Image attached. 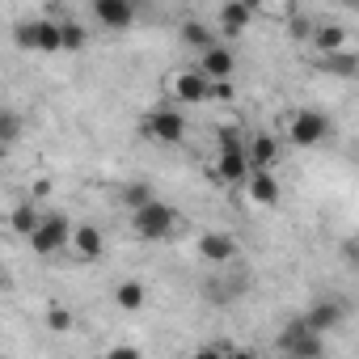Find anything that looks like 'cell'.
Segmentation results:
<instances>
[{"label":"cell","mask_w":359,"mask_h":359,"mask_svg":"<svg viewBox=\"0 0 359 359\" xmlns=\"http://www.w3.org/2000/svg\"><path fill=\"white\" fill-rule=\"evenodd\" d=\"M220 140V152H216V177L229 187H245L250 173H254V161H250V140H241V127L224 123L216 131Z\"/></svg>","instance_id":"1"},{"label":"cell","mask_w":359,"mask_h":359,"mask_svg":"<svg viewBox=\"0 0 359 359\" xmlns=\"http://www.w3.org/2000/svg\"><path fill=\"white\" fill-rule=\"evenodd\" d=\"M177 208H169V203H161V199H148L144 208H135L131 212V229H135V237H144V241H165L173 229H177Z\"/></svg>","instance_id":"2"},{"label":"cell","mask_w":359,"mask_h":359,"mask_svg":"<svg viewBox=\"0 0 359 359\" xmlns=\"http://www.w3.org/2000/svg\"><path fill=\"white\" fill-rule=\"evenodd\" d=\"M165 89L182 102V106H203V102H212V76H208L199 64L177 68L173 76H165Z\"/></svg>","instance_id":"3"},{"label":"cell","mask_w":359,"mask_h":359,"mask_svg":"<svg viewBox=\"0 0 359 359\" xmlns=\"http://www.w3.org/2000/svg\"><path fill=\"white\" fill-rule=\"evenodd\" d=\"M72 220L68 216H43V224L26 237L30 241V250L39 254V258H51V254H60V250H72Z\"/></svg>","instance_id":"4"},{"label":"cell","mask_w":359,"mask_h":359,"mask_svg":"<svg viewBox=\"0 0 359 359\" xmlns=\"http://www.w3.org/2000/svg\"><path fill=\"white\" fill-rule=\"evenodd\" d=\"M140 127H144L148 140H161V144H182V140H187V114H182V110H169V106L148 110Z\"/></svg>","instance_id":"5"},{"label":"cell","mask_w":359,"mask_h":359,"mask_svg":"<svg viewBox=\"0 0 359 359\" xmlns=\"http://www.w3.org/2000/svg\"><path fill=\"white\" fill-rule=\"evenodd\" d=\"M279 351H287V355H321L325 342H321V334H317L304 317H296V321L283 325V334H279Z\"/></svg>","instance_id":"6"},{"label":"cell","mask_w":359,"mask_h":359,"mask_svg":"<svg viewBox=\"0 0 359 359\" xmlns=\"http://www.w3.org/2000/svg\"><path fill=\"white\" fill-rule=\"evenodd\" d=\"M325 131H330V118H325L321 110H296L292 123H287V135H292L296 148H313V144H321Z\"/></svg>","instance_id":"7"},{"label":"cell","mask_w":359,"mask_h":359,"mask_svg":"<svg viewBox=\"0 0 359 359\" xmlns=\"http://www.w3.org/2000/svg\"><path fill=\"white\" fill-rule=\"evenodd\" d=\"M93 18L106 30H131L135 26V0H93Z\"/></svg>","instance_id":"8"},{"label":"cell","mask_w":359,"mask_h":359,"mask_svg":"<svg viewBox=\"0 0 359 359\" xmlns=\"http://www.w3.org/2000/svg\"><path fill=\"white\" fill-rule=\"evenodd\" d=\"M72 254H76L81 262H97V258L106 254L102 229H97V224H76V229H72Z\"/></svg>","instance_id":"9"},{"label":"cell","mask_w":359,"mask_h":359,"mask_svg":"<svg viewBox=\"0 0 359 359\" xmlns=\"http://www.w3.org/2000/svg\"><path fill=\"white\" fill-rule=\"evenodd\" d=\"M199 258L212 262V266L233 262L237 258V237H229V233H203L199 237Z\"/></svg>","instance_id":"10"},{"label":"cell","mask_w":359,"mask_h":359,"mask_svg":"<svg viewBox=\"0 0 359 359\" xmlns=\"http://www.w3.org/2000/svg\"><path fill=\"white\" fill-rule=\"evenodd\" d=\"M245 191H250V199L258 203V208H271V203H279V177H275V169H254L250 173V182H245Z\"/></svg>","instance_id":"11"},{"label":"cell","mask_w":359,"mask_h":359,"mask_svg":"<svg viewBox=\"0 0 359 359\" xmlns=\"http://www.w3.org/2000/svg\"><path fill=\"white\" fill-rule=\"evenodd\" d=\"M250 18H254V5L250 0H224L220 5V34H245L250 30Z\"/></svg>","instance_id":"12"},{"label":"cell","mask_w":359,"mask_h":359,"mask_svg":"<svg viewBox=\"0 0 359 359\" xmlns=\"http://www.w3.org/2000/svg\"><path fill=\"white\" fill-rule=\"evenodd\" d=\"M199 68H203L212 81H229V76L237 72V55H233L224 43H216L212 51H203V55H199Z\"/></svg>","instance_id":"13"},{"label":"cell","mask_w":359,"mask_h":359,"mask_svg":"<svg viewBox=\"0 0 359 359\" xmlns=\"http://www.w3.org/2000/svg\"><path fill=\"white\" fill-rule=\"evenodd\" d=\"M250 161H254V169H275V165L283 161V144H279L271 131H258V135L250 140Z\"/></svg>","instance_id":"14"},{"label":"cell","mask_w":359,"mask_h":359,"mask_svg":"<svg viewBox=\"0 0 359 359\" xmlns=\"http://www.w3.org/2000/svg\"><path fill=\"white\" fill-rule=\"evenodd\" d=\"M317 68L325 72V76H359V55L355 51H317Z\"/></svg>","instance_id":"15"},{"label":"cell","mask_w":359,"mask_h":359,"mask_svg":"<svg viewBox=\"0 0 359 359\" xmlns=\"http://www.w3.org/2000/svg\"><path fill=\"white\" fill-rule=\"evenodd\" d=\"M177 34H182V43H187L195 55H203V51H212V47H216V30H212L208 22H199V18H187Z\"/></svg>","instance_id":"16"},{"label":"cell","mask_w":359,"mask_h":359,"mask_svg":"<svg viewBox=\"0 0 359 359\" xmlns=\"http://www.w3.org/2000/svg\"><path fill=\"white\" fill-rule=\"evenodd\" d=\"M342 317H346V309L338 304V300H321V304H313L309 313H304V321L317 330V334H325V330H334V325H342Z\"/></svg>","instance_id":"17"},{"label":"cell","mask_w":359,"mask_h":359,"mask_svg":"<svg viewBox=\"0 0 359 359\" xmlns=\"http://www.w3.org/2000/svg\"><path fill=\"white\" fill-rule=\"evenodd\" d=\"M309 43H313V51H342L346 47V30L338 22H317Z\"/></svg>","instance_id":"18"},{"label":"cell","mask_w":359,"mask_h":359,"mask_svg":"<svg viewBox=\"0 0 359 359\" xmlns=\"http://www.w3.org/2000/svg\"><path fill=\"white\" fill-rule=\"evenodd\" d=\"M43 224V212L34 208V199H26V203H18L13 212H9V229L18 233V237H30L34 229Z\"/></svg>","instance_id":"19"},{"label":"cell","mask_w":359,"mask_h":359,"mask_svg":"<svg viewBox=\"0 0 359 359\" xmlns=\"http://www.w3.org/2000/svg\"><path fill=\"white\" fill-rule=\"evenodd\" d=\"M64 51V22L39 18V55H60Z\"/></svg>","instance_id":"20"},{"label":"cell","mask_w":359,"mask_h":359,"mask_svg":"<svg viewBox=\"0 0 359 359\" xmlns=\"http://www.w3.org/2000/svg\"><path fill=\"white\" fill-rule=\"evenodd\" d=\"M114 304L127 309V313L144 309V283H140V279H123V283L114 287Z\"/></svg>","instance_id":"21"},{"label":"cell","mask_w":359,"mask_h":359,"mask_svg":"<svg viewBox=\"0 0 359 359\" xmlns=\"http://www.w3.org/2000/svg\"><path fill=\"white\" fill-rule=\"evenodd\" d=\"M13 43H18L22 51L39 55V18H26V22H18V26H13Z\"/></svg>","instance_id":"22"},{"label":"cell","mask_w":359,"mask_h":359,"mask_svg":"<svg viewBox=\"0 0 359 359\" xmlns=\"http://www.w3.org/2000/svg\"><path fill=\"white\" fill-rule=\"evenodd\" d=\"M85 43H89V30H85L81 22H72V18H68V22H64V51H68V55H76V51H85Z\"/></svg>","instance_id":"23"},{"label":"cell","mask_w":359,"mask_h":359,"mask_svg":"<svg viewBox=\"0 0 359 359\" xmlns=\"http://www.w3.org/2000/svg\"><path fill=\"white\" fill-rule=\"evenodd\" d=\"M72 325H76L72 309H64V304H51V309H47V330H51V334H68Z\"/></svg>","instance_id":"24"},{"label":"cell","mask_w":359,"mask_h":359,"mask_svg":"<svg viewBox=\"0 0 359 359\" xmlns=\"http://www.w3.org/2000/svg\"><path fill=\"white\" fill-rule=\"evenodd\" d=\"M148 199H156V195H152V187H144V182H131V187L123 191V203H127L131 212H135V208H144Z\"/></svg>","instance_id":"25"},{"label":"cell","mask_w":359,"mask_h":359,"mask_svg":"<svg viewBox=\"0 0 359 359\" xmlns=\"http://www.w3.org/2000/svg\"><path fill=\"white\" fill-rule=\"evenodd\" d=\"M18 131H22V118H18L13 110H5V114H0V135H5V144H13Z\"/></svg>","instance_id":"26"},{"label":"cell","mask_w":359,"mask_h":359,"mask_svg":"<svg viewBox=\"0 0 359 359\" xmlns=\"http://www.w3.org/2000/svg\"><path fill=\"white\" fill-rule=\"evenodd\" d=\"M287 22H292V26H287V30H292V39H313V26H317L313 18H300V13H292Z\"/></svg>","instance_id":"27"},{"label":"cell","mask_w":359,"mask_h":359,"mask_svg":"<svg viewBox=\"0 0 359 359\" xmlns=\"http://www.w3.org/2000/svg\"><path fill=\"white\" fill-rule=\"evenodd\" d=\"M233 97V85L229 81H212V102H229Z\"/></svg>","instance_id":"28"},{"label":"cell","mask_w":359,"mask_h":359,"mask_svg":"<svg viewBox=\"0 0 359 359\" xmlns=\"http://www.w3.org/2000/svg\"><path fill=\"white\" fill-rule=\"evenodd\" d=\"M203 355H237V346L233 342H212V346H203Z\"/></svg>","instance_id":"29"},{"label":"cell","mask_w":359,"mask_h":359,"mask_svg":"<svg viewBox=\"0 0 359 359\" xmlns=\"http://www.w3.org/2000/svg\"><path fill=\"white\" fill-rule=\"evenodd\" d=\"M30 191H34V199H43V195H51V182H47V177H39Z\"/></svg>","instance_id":"30"},{"label":"cell","mask_w":359,"mask_h":359,"mask_svg":"<svg viewBox=\"0 0 359 359\" xmlns=\"http://www.w3.org/2000/svg\"><path fill=\"white\" fill-rule=\"evenodd\" d=\"M346 254H351V262H359V241H351V245H346Z\"/></svg>","instance_id":"31"},{"label":"cell","mask_w":359,"mask_h":359,"mask_svg":"<svg viewBox=\"0 0 359 359\" xmlns=\"http://www.w3.org/2000/svg\"><path fill=\"white\" fill-rule=\"evenodd\" d=\"M250 5H254V9H262V5H266V0H250Z\"/></svg>","instance_id":"32"}]
</instances>
